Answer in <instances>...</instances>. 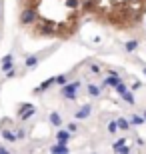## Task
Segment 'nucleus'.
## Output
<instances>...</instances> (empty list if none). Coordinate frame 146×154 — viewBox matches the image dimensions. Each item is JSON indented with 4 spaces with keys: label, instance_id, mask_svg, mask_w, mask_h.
Returning a JSON list of instances; mask_svg holds the SVG:
<instances>
[{
    "label": "nucleus",
    "instance_id": "obj_1",
    "mask_svg": "<svg viewBox=\"0 0 146 154\" xmlns=\"http://www.w3.org/2000/svg\"><path fill=\"white\" fill-rule=\"evenodd\" d=\"M82 18L78 0H18V24L34 40H70Z\"/></svg>",
    "mask_w": 146,
    "mask_h": 154
},
{
    "label": "nucleus",
    "instance_id": "obj_2",
    "mask_svg": "<svg viewBox=\"0 0 146 154\" xmlns=\"http://www.w3.org/2000/svg\"><path fill=\"white\" fill-rule=\"evenodd\" d=\"M82 14L104 28L134 32L144 24L146 0H78Z\"/></svg>",
    "mask_w": 146,
    "mask_h": 154
}]
</instances>
